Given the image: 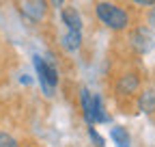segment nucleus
<instances>
[{
	"mask_svg": "<svg viewBox=\"0 0 155 147\" xmlns=\"http://www.w3.org/2000/svg\"><path fill=\"white\" fill-rule=\"evenodd\" d=\"M110 138L114 141L116 147H129V134H127V130H123V128H112Z\"/></svg>",
	"mask_w": 155,
	"mask_h": 147,
	"instance_id": "6e6552de",
	"label": "nucleus"
},
{
	"mask_svg": "<svg viewBox=\"0 0 155 147\" xmlns=\"http://www.w3.org/2000/svg\"><path fill=\"white\" fill-rule=\"evenodd\" d=\"M0 147H17V141L5 132H0Z\"/></svg>",
	"mask_w": 155,
	"mask_h": 147,
	"instance_id": "9b49d317",
	"label": "nucleus"
},
{
	"mask_svg": "<svg viewBox=\"0 0 155 147\" xmlns=\"http://www.w3.org/2000/svg\"><path fill=\"white\" fill-rule=\"evenodd\" d=\"M140 110L142 113H153L155 110V93L153 91H147L140 97Z\"/></svg>",
	"mask_w": 155,
	"mask_h": 147,
	"instance_id": "9d476101",
	"label": "nucleus"
},
{
	"mask_svg": "<svg viewBox=\"0 0 155 147\" xmlns=\"http://www.w3.org/2000/svg\"><path fill=\"white\" fill-rule=\"evenodd\" d=\"M88 134H91V138L97 143V147H104V141H101V136H99V134L95 132V128H91V130H88Z\"/></svg>",
	"mask_w": 155,
	"mask_h": 147,
	"instance_id": "f8f14e48",
	"label": "nucleus"
},
{
	"mask_svg": "<svg viewBox=\"0 0 155 147\" xmlns=\"http://www.w3.org/2000/svg\"><path fill=\"white\" fill-rule=\"evenodd\" d=\"M134 2L140 7H151V5H155V0H134Z\"/></svg>",
	"mask_w": 155,
	"mask_h": 147,
	"instance_id": "ddd939ff",
	"label": "nucleus"
},
{
	"mask_svg": "<svg viewBox=\"0 0 155 147\" xmlns=\"http://www.w3.org/2000/svg\"><path fill=\"white\" fill-rule=\"evenodd\" d=\"M131 43H134V48L138 50L140 54H147V52L155 46V37H153V32H151L149 28L140 26V28L134 30V35H131Z\"/></svg>",
	"mask_w": 155,
	"mask_h": 147,
	"instance_id": "20e7f679",
	"label": "nucleus"
},
{
	"mask_svg": "<svg viewBox=\"0 0 155 147\" xmlns=\"http://www.w3.org/2000/svg\"><path fill=\"white\" fill-rule=\"evenodd\" d=\"M35 67H37V76H39V82H41L45 95H54V89L58 84V74H56V67L41 59V56H35Z\"/></svg>",
	"mask_w": 155,
	"mask_h": 147,
	"instance_id": "7ed1b4c3",
	"label": "nucleus"
},
{
	"mask_svg": "<svg viewBox=\"0 0 155 147\" xmlns=\"http://www.w3.org/2000/svg\"><path fill=\"white\" fill-rule=\"evenodd\" d=\"M52 2H54V7H61V5L65 2V0H52Z\"/></svg>",
	"mask_w": 155,
	"mask_h": 147,
	"instance_id": "2eb2a0df",
	"label": "nucleus"
},
{
	"mask_svg": "<svg viewBox=\"0 0 155 147\" xmlns=\"http://www.w3.org/2000/svg\"><path fill=\"white\" fill-rule=\"evenodd\" d=\"M97 17L112 30H121L129 24V15L119 9L116 5H110V2H99L97 5Z\"/></svg>",
	"mask_w": 155,
	"mask_h": 147,
	"instance_id": "f257e3e1",
	"label": "nucleus"
},
{
	"mask_svg": "<svg viewBox=\"0 0 155 147\" xmlns=\"http://www.w3.org/2000/svg\"><path fill=\"white\" fill-rule=\"evenodd\" d=\"M22 11H24V15L30 17L32 22H39L45 15L48 7H45V0H26V2L22 5Z\"/></svg>",
	"mask_w": 155,
	"mask_h": 147,
	"instance_id": "39448f33",
	"label": "nucleus"
},
{
	"mask_svg": "<svg viewBox=\"0 0 155 147\" xmlns=\"http://www.w3.org/2000/svg\"><path fill=\"white\" fill-rule=\"evenodd\" d=\"M61 17H63V22L67 24L69 30H82V17L75 9H63Z\"/></svg>",
	"mask_w": 155,
	"mask_h": 147,
	"instance_id": "0eeeda50",
	"label": "nucleus"
},
{
	"mask_svg": "<svg viewBox=\"0 0 155 147\" xmlns=\"http://www.w3.org/2000/svg\"><path fill=\"white\" fill-rule=\"evenodd\" d=\"M80 41H82V37H80V30H69L65 35V39H63V46L67 50H78L80 48Z\"/></svg>",
	"mask_w": 155,
	"mask_h": 147,
	"instance_id": "1a4fd4ad",
	"label": "nucleus"
},
{
	"mask_svg": "<svg viewBox=\"0 0 155 147\" xmlns=\"http://www.w3.org/2000/svg\"><path fill=\"white\" fill-rule=\"evenodd\" d=\"M82 108H84V117L86 121L93 125V123H101V121H108V115L104 113V104H101V97L97 93H91L88 89H82Z\"/></svg>",
	"mask_w": 155,
	"mask_h": 147,
	"instance_id": "f03ea898",
	"label": "nucleus"
},
{
	"mask_svg": "<svg viewBox=\"0 0 155 147\" xmlns=\"http://www.w3.org/2000/svg\"><path fill=\"white\" fill-rule=\"evenodd\" d=\"M149 24H151V26L155 28V7H153V11L149 13Z\"/></svg>",
	"mask_w": 155,
	"mask_h": 147,
	"instance_id": "4468645a",
	"label": "nucleus"
},
{
	"mask_svg": "<svg viewBox=\"0 0 155 147\" xmlns=\"http://www.w3.org/2000/svg\"><path fill=\"white\" fill-rule=\"evenodd\" d=\"M136 89H138V76L136 74H125V76H121L119 84H116V93L119 95H131Z\"/></svg>",
	"mask_w": 155,
	"mask_h": 147,
	"instance_id": "423d86ee",
	"label": "nucleus"
}]
</instances>
